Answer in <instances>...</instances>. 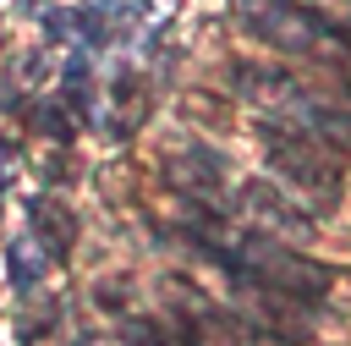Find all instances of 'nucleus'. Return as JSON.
<instances>
[{"mask_svg":"<svg viewBox=\"0 0 351 346\" xmlns=\"http://www.w3.org/2000/svg\"><path fill=\"white\" fill-rule=\"evenodd\" d=\"M208 258L236 280V286H252L263 291V302H318L329 291V269L291 253L285 242L263 236V231H236V236H203Z\"/></svg>","mask_w":351,"mask_h":346,"instance_id":"nucleus-1","label":"nucleus"},{"mask_svg":"<svg viewBox=\"0 0 351 346\" xmlns=\"http://www.w3.org/2000/svg\"><path fill=\"white\" fill-rule=\"evenodd\" d=\"M236 16L252 38L291 49V55H324V60H346L351 38H340L318 11L296 5V0H236Z\"/></svg>","mask_w":351,"mask_h":346,"instance_id":"nucleus-2","label":"nucleus"},{"mask_svg":"<svg viewBox=\"0 0 351 346\" xmlns=\"http://www.w3.org/2000/svg\"><path fill=\"white\" fill-rule=\"evenodd\" d=\"M258 132H263L269 165H274L307 203H335V198H340V181H346V176H340L335 148H324L318 137H307V132H296V126H280L274 115H263Z\"/></svg>","mask_w":351,"mask_h":346,"instance_id":"nucleus-3","label":"nucleus"},{"mask_svg":"<svg viewBox=\"0 0 351 346\" xmlns=\"http://www.w3.org/2000/svg\"><path fill=\"white\" fill-rule=\"evenodd\" d=\"M236 203H241V214H247L252 225H269V231H280V236H307V231H313L269 181H241V187H236Z\"/></svg>","mask_w":351,"mask_h":346,"instance_id":"nucleus-4","label":"nucleus"},{"mask_svg":"<svg viewBox=\"0 0 351 346\" xmlns=\"http://www.w3.org/2000/svg\"><path fill=\"white\" fill-rule=\"evenodd\" d=\"M181 330L192 346H252V330L236 313L208 308V302H181Z\"/></svg>","mask_w":351,"mask_h":346,"instance_id":"nucleus-5","label":"nucleus"},{"mask_svg":"<svg viewBox=\"0 0 351 346\" xmlns=\"http://www.w3.org/2000/svg\"><path fill=\"white\" fill-rule=\"evenodd\" d=\"M165 176H170V187H181L192 198H214L219 181H225V159L208 154V148H186V154L165 159Z\"/></svg>","mask_w":351,"mask_h":346,"instance_id":"nucleus-6","label":"nucleus"},{"mask_svg":"<svg viewBox=\"0 0 351 346\" xmlns=\"http://www.w3.org/2000/svg\"><path fill=\"white\" fill-rule=\"evenodd\" d=\"M33 231H38L33 242H38L44 253H66V247H71V236H77V220H71L60 203L38 198V203H33Z\"/></svg>","mask_w":351,"mask_h":346,"instance_id":"nucleus-7","label":"nucleus"},{"mask_svg":"<svg viewBox=\"0 0 351 346\" xmlns=\"http://www.w3.org/2000/svg\"><path fill=\"white\" fill-rule=\"evenodd\" d=\"M38 253H44L38 242H33V247H27V242H16V247H11V280H16L22 291H27V286L38 280V269H44V264H38Z\"/></svg>","mask_w":351,"mask_h":346,"instance_id":"nucleus-8","label":"nucleus"},{"mask_svg":"<svg viewBox=\"0 0 351 346\" xmlns=\"http://www.w3.org/2000/svg\"><path fill=\"white\" fill-rule=\"evenodd\" d=\"M126 346H165V335L154 324H126Z\"/></svg>","mask_w":351,"mask_h":346,"instance_id":"nucleus-9","label":"nucleus"},{"mask_svg":"<svg viewBox=\"0 0 351 346\" xmlns=\"http://www.w3.org/2000/svg\"><path fill=\"white\" fill-rule=\"evenodd\" d=\"M82 5H88V11H99V5H115V0H82Z\"/></svg>","mask_w":351,"mask_h":346,"instance_id":"nucleus-10","label":"nucleus"}]
</instances>
